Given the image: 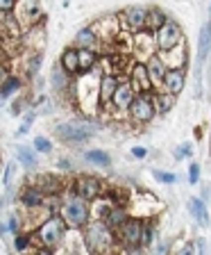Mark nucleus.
Segmentation results:
<instances>
[{
	"mask_svg": "<svg viewBox=\"0 0 211 255\" xmlns=\"http://www.w3.org/2000/svg\"><path fill=\"white\" fill-rule=\"evenodd\" d=\"M82 239H84V246L91 255H114V249L121 246L116 233L100 219H95L86 226Z\"/></svg>",
	"mask_w": 211,
	"mask_h": 255,
	"instance_id": "f257e3e1",
	"label": "nucleus"
},
{
	"mask_svg": "<svg viewBox=\"0 0 211 255\" xmlns=\"http://www.w3.org/2000/svg\"><path fill=\"white\" fill-rule=\"evenodd\" d=\"M59 214H62V219L66 221V226L73 230H84L91 223L89 201L79 198L77 194H70V196L64 198L62 205H59Z\"/></svg>",
	"mask_w": 211,
	"mask_h": 255,
	"instance_id": "f03ea898",
	"label": "nucleus"
},
{
	"mask_svg": "<svg viewBox=\"0 0 211 255\" xmlns=\"http://www.w3.org/2000/svg\"><path fill=\"white\" fill-rule=\"evenodd\" d=\"M66 233H69V226L62 219V214H50L46 221H41L37 226L34 237H37L39 246L53 251V249H59L66 242Z\"/></svg>",
	"mask_w": 211,
	"mask_h": 255,
	"instance_id": "7ed1b4c3",
	"label": "nucleus"
},
{
	"mask_svg": "<svg viewBox=\"0 0 211 255\" xmlns=\"http://www.w3.org/2000/svg\"><path fill=\"white\" fill-rule=\"evenodd\" d=\"M154 46L159 53H170L175 48L182 46V27L175 21H168L164 27L154 32Z\"/></svg>",
	"mask_w": 211,
	"mask_h": 255,
	"instance_id": "20e7f679",
	"label": "nucleus"
},
{
	"mask_svg": "<svg viewBox=\"0 0 211 255\" xmlns=\"http://www.w3.org/2000/svg\"><path fill=\"white\" fill-rule=\"evenodd\" d=\"M148 11L150 9H145V7H141V5L125 7V9L118 14V21H121V25L125 27L127 32L139 34V32L148 30Z\"/></svg>",
	"mask_w": 211,
	"mask_h": 255,
	"instance_id": "39448f33",
	"label": "nucleus"
},
{
	"mask_svg": "<svg viewBox=\"0 0 211 255\" xmlns=\"http://www.w3.org/2000/svg\"><path fill=\"white\" fill-rule=\"evenodd\" d=\"M157 114L159 112H157V105H154L152 94H139L137 98H134L132 107H130V119H132L134 123H141V126L150 123Z\"/></svg>",
	"mask_w": 211,
	"mask_h": 255,
	"instance_id": "423d86ee",
	"label": "nucleus"
},
{
	"mask_svg": "<svg viewBox=\"0 0 211 255\" xmlns=\"http://www.w3.org/2000/svg\"><path fill=\"white\" fill-rule=\"evenodd\" d=\"M55 137L62 143H84L93 137V130L86 126H77V123H59L55 128Z\"/></svg>",
	"mask_w": 211,
	"mask_h": 255,
	"instance_id": "0eeeda50",
	"label": "nucleus"
},
{
	"mask_svg": "<svg viewBox=\"0 0 211 255\" xmlns=\"http://www.w3.org/2000/svg\"><path fill=\"white\" fill-rule=\"evenodd\" d=\"M143 228H145V223H143L141 219H127L121 228L116 230V237H118V242H121L123 249H130V246H141Z\"/></svg>",
	"mask_w": 211,
	"mask_h": 255,
	"instance_id": "6e6552de",
	"label": "nucleus"
},
{
	"mask_svg": "<svg viewBox=\"0 0 211 255\" xmlns=\"http://www.w3.org/2000/svg\"><path fill=\"white\" fill-rule=\"evenodd\" d=\"M73 194H77L84 201H98L102 196V180L93 175H82L73 182Z\"/></svg>",
	"mask_w": 211,
	"mask_h": 255,
	"instance_id": "1a4fd4ad",
	"label": "nucleus"
},
{
	"mask_svg": "<svg viewBox=\"0 0 211 255\" xmlns=\"http://www.w3.org/2000/svg\"><path fill=\"white\" fill-rule=\"evenodd\" d=\"M130 82L137 89V94H154V82L150 78L148 64L145 62H134L132 71H130Z\"/></svg>",
	"mask_w": 211,
	"mask_h": 255,
	"instance_id": "9d476101",
	"label": "nucleus"
},
{
	"mask_svg": "<svg viewBox=\"0 0 211 255\" xmlns=\"http://www.w3.org/2000/svg\"><path fill=\"white\" fill-rule=\"evenodd\" d=\"M46 201H48V196L43 194L41 187H37V185H25L18 191V203L25 210H41L46 205Z\"/></svg>",
	"mask_w": 211,
	"mask_h": 255,
	"instance_id": "9b49d317",
	"label": "nucleus"
},
{
	"mask_svg": "<svg viewBox=\"0 0 211 255\" xmlns=\"http://www.w3.org/2000/svg\"><path fill=\"white\" fill-rule=\"evenodd\" d=\"M137 89L132 87V82L130 80H123L121 85H118V89H116V94H114V103L111 105L116 107V110H121V112H130V107H132V103H134V98H137Z\"/></svg>",
	"mask_w": 211,
	"mask_h": 255,
	"instance_id": "f8f14e48",
	"label": "nucleus"
},
{
	"mask_svg": "<svg viewBox=\"0 0 211 255\" xmlns=\"http://www.w3.org/2000/svg\"><path fill=\"white\" fill-rule=\"evenodd\" d=\"M161 85H164V91H168L173 96H180L186 85V69H168Z\"/></svg>",
	"mask_w": 211,
	"mask_h": 255,
	"instance_id": "ddd939ff",
	"label": "nucleus"
},
{
	"mask_svg": "<svg viewBox=\"0 0 211 255\" xmlns=\"http://www.w3.org/2000/svg\"><path fill=\"white\" fill-rule=\"evenodd\" d=\"M121 80H118L116 73H105L100 80V87H98V94H100V105H107V103H114V94H116Z\"/></svg>",
	"mask_w": 211,
	"mask_h": 255,
	"instance_id": "4468645a",
	"label": "nucleus"
},
{
	"mask_svg": "<svg viewBox=\"0 0 211 255\" xmlns=\"http://www.w3.org/2000/svg\"><path fill=\"white\" fill-rule=\"evenodd\" d=\"M59 66H62L70 78H79L82 71H79V53L77 48H66L62 53V59H59Z\"/></svg>",
	"mask_w": 211,
	"mask_h": 255,
	"instance_id": "2eb2a0df",
	"label": "nucleus"
},
{
	"mask_svg": "<svg viewBox=\"0 0 211 255\" xmlns=\"http://www.w3.org/2000/svg\"><path fill=\"white\" fill-rule=\"evenodd\" d=\"M37 187H41L46 196H59L64 189V180L53 173H41L37 178Z\"/></svg>",
	"mask_w": 211,
	"mask_h": 255,
	"instance_id": "dca6fc26",
	"label": "nucleus"
},
{
	"mask_svg": "<svg viewBox=\"0 0 211 255\" xmlns=\"http://www.w3.org/2000/svg\"><path fill=\"white\" fill-rule=\"evenodd\" d=\"M73 43H75V48H89V50H95V46L100 43V34L95 32V27H82V30H77Z\"/></svg>",
	"mask_w": 211,
	"mask_h": 255,
	"instance_id": "f3484780",
	"label": "nucleus"
},
{
	"mask_svg": "<svg viewBox=\"0 0 211 255\" xmlns=\"http://www.w3.org/2000/svg\"><path fill=\"white\" fill-rule=\"evenodd\" d=\"M145 64H148V71H150L152 82H164L166 73H168V66H166L164 57H161V55H150V57L145 59Z\"/></svg>",
	"mask_w": 211,
	"mask_h": 255,
	"instance_id": "a211bd4d",
	"label": "nucleus"
},
{
	"mask_svg": "<svg viewBox=\"0 0 211 255\" xmlns=\"http://www.w3.org/2000/svg\"><path fill=\"white\" fill-rule=\"evenodd\" d=\"M127 219H130V217H127V210H125V207H121V205H111V210L105 214V219H102V221H105L107 226H109V228L114 230V233H116V230L121 228V226L127 221Z\"/></svg>",
	"mask_w": 211,
	"mask_h": 255,
	"instance_id": "6ab92c4d",
	"label": "nucleus"
},
{
	"mask_svg": "<svg viewBox=\"0 0 211 255\" xmlns=\"http://www.w3.org/2000/svg\"><path fill=\"white\" fill-rule=\"evenodd\" d=\"M209 50H211V21L207 25H202V30H200V41H198V64L200 66L205 64Z\"/></svg>",
	"mask_w": 211,
	"mask_h": 255,
	"instance_id": "aec40b11",
	"label": "nucleus"
},
{
	"mask_svg": "<svg viewBox=\"0 0 211 255\" xmlns=\"http://www.w3.org/2000/svg\"><path fill=\"white\" fill-rule=\"evenodd\" d=\"M189 212L193 214V219H196L200 226H209V210H207L205 201H200V198H191L189 201Z\"/></svg>",
	"mask_w": 211,
	"mask_h": 255,
	"instance_id": "412c9836",
	"label": "nucleus"
},
{
	"mask_svg": "<svg viewBox=\"0 0 211 255\" xmlns=\"http://www.w3.org/2000/svg\"><path fill=\"white\" fill-rule=\"evenodd\" d=\"M14 155L27 169H34V166H37V150H34V146H16Z\"/></svg>",
	"mask_w": 211,
	"mask_h": 255,
	"instance_id": "4be33fe9",
	"label": "nucleus"
},
{
	"mask_svg": "<svg viewBox=\"0 0 211 255\" xmlns=\"http://www.w3.org/2000/svg\"><path fill=\"white\" fill-rule=\"evenodd\" d=\"M50 85L55 91H69L70 89V75L62 69V66H55L53 75H50Z\"/></svg>",
	"mask_w": 211,
	"mask_h": 255,
	"instance_id": "5701e85b",
	"label": "nucleus"
},
{
	"mask_svg": "<svg viewBox=\"0 0 211 255\" xmlns=\"http://www.w3.org/2000/svg\"><path fill=\"white\" fill-rule=\"evenodd\" d=\"M77 53H79V71H82V75H86L98 64V55H95V50H89V48H77Z\"/></svg>",
	"mask_w": 211,
	"mask_h": 255,
	"instance_id": "b1692460",
	"label": "nucleus"
},
{
	"mask_svg": "<svg viewBox=\"0 0 211 255\" xmlns=\"http://www.w3.org/2000/svg\"><path fill=\"white\" fill-rule=\"evenodd\" d=\"M152 96H154V105H157L159 114H168L175 107V96L168 94V91H154Z\"/></svg>",
	"mask_w": 211,
	"mask_h": 255,
	"instance_id": "393cba45",
	"label": "nucleus"
},
{
	"mask_svg": "<svg viewBox=\"0 0 211 255\" xmlns=\"http://www.w3.org/2000/svg\"><path fill=\"white\" fill-rule=\"evenodd\" d=\"M168 21H170V18L161 9H159V7H150V11H148V30L152 32V34L159 30V27H164Z\"/></svg>",
	"mask_w": 211,
	"mask_h": 255,
	"instance_id": "a878e982",
	"label": "nucleus"
},
{
	"mask_svg": "<svg viewBox=\"0 0 211 255\" xmlns=\"http://www.w3.org/2000/svg\"><path fill=\"white\" fill-rule=\"evenodd\" d=\"M21 87H23L21 78H16V75H7V78L2 80V87H0V96H2V101L11 98L16 91L21 89Z\"/></svg>",
	"mask_w": 211,
	"mask_h": 255,
	"instance_id": "bb28decb",
	"label": "nucleus"
},
{
	"mask_svg": "<svg viewBox=\"0 0 211 255\" xmlns=\"http://www.w3.org/2000/svg\"><path fill=\"white\" fill-rule=\"evenodd\" d=\"M84 159L89 164H95V166H109L111 164L109 153H105V150H86Z\"/></svg>",
	"mask_w": 211,
	"mask_h": 255,
	"instance_id": "cd10ccee",
	"label": "nucleus"
},
{
	"mask_svg": "<svg viewBox=\"0 0 211 255\" xmlns=\"http://www.w3.org/2000/svg\"><path fill=\"white\" fill-rule=\"evenodd\" d=\"M41 62H43V55L41 53H34L27 62V78H37L39 69H41Z\"/></svg>",
	"mask_w": 211,
	"mask_h": 255,
	"instance_id": "c85d7f7f",
	"label": "nucleus"
},
{
	"mask_svg": "<svg viewBox=\"0 0 211 255\" xmlns=\"http://www.w3.org/2000/svg\"><path fill=\"white\" fill-rule=\"evenodd\" d=\"M32 146H34V150L37 153H43V155H48V153H53V143H50V139L48 137H34V141H32Z\"/></svg>",
	"mask_w": 211,
	"mask_h": 255,
	"instance_id": "c756f323",
	"label": "nucleus"
},
{
	"mask_svg": "<svg viewBox=\"0 0 211 255\" xmlns=\"http://www.w3.org/2000/svg\"><path fill=\"white\" fill-rule=\"evenodd\" d=\"M30 244H32V237H30L27 233H18V235H14V249L18 251V253L27 251V249H30Z\"/></svg>",
	"mask_w": 211,
	"mask_h": 255,
	"instance_id": "7c9ffc66",
	"label": "nucleus"
},
{
	"mask_svg": "<svg viewBox=\"0 0 211 255\" xmlns=\"http://www.w3.org/2000/svg\"><path fill=\"white\" fill-rule=\"evenodd\" d=\"M152 178H154L157 182H161V185H173V182H177V175L170 173V171H159V169H154V171H152Z\"/></svg>",
	"mask_w": 211,
	"mask_h": 255,
	"instance_id": "2f4dec72",
	"label": "nucleus"
},
{
	"mask_svg": "<svg viewBox=\"0 0 211 255\" xmlns=\"http://www.w3.org/2000/svg\"><path fill=\"white\" fill-rule=\"evenodd\" d=\"M154 244V228L150 223H145V228H143V237H141V246L143 249H148V246Z\"/></svg>",
	"mask_w": 211,
	"mask_h": 255,
	"instance_id": "473e14b6",
	"label": "nucleus"
},
{
	"mask_svg": "<svg viewBox=\"0 0 211 255\" xmlns=\"http://www.w3.org/2000/svg\"><path fill=\"white\" fill-rule=\"evenodd\" d=\"M189 182L191 185H198V182H200V164H196V162L189 164Z\"/></svg>",
	"mask_w": 211,
	"mask_h": 255,
	"instance_id": "72a5a7b5",
	"label": "nucleus"
},
{
	"mask_svg": "<svg viewBox=\"0 0 211 255\" xmlns=\"http://www.w3.org/2000/svg\"><path fill=\"white\" fill-rule=\"evenodd\" d=\"M168 251H170V242H159V244L150 251V255H168Z\"/></svg>",
	"mask_w": 211,
	"mask_h": 255,
	"instance_id": "f704fd0d",
	"label": "nucleus"
},
{
	"mask_svg": "<svg viewBox=\"0 0 211 255\" xmlns=\"http://www.w3.org/2000/svg\"><path fill=\"white\" fill-rule=\"evenodd\" d=\"M191 153H193V148H191V143H180V148L175 150V157L182 159V157H189Z\"/></svg>",
	"mask_w": 211,
	"mask_h": 255,
	"instance_id": "c9c22d12",
	"label": "nucleus"
},
{
	"mask_svg": "<svg viewBox=\"0 0 211 255\" xmlns=\"http://www.w3.org/2000/svg\"><path fill=\"white\" fill-rule=\"evenodd\" d=\"M16 2H18V0H0V11H2V14H11V11L16 9Z\"/></svg>",
	"mask_w": 211,
	"mask_h": 255,
	"instance_id": "e433bc0d",
	"label": "nucleus"
},
{
	"mask_svg": "<svg viewBox=\"0 0 211 255\" xmlns=\"http://www.w3.org/2000/svg\"><path fill=\"white\" fill-rule=\"evenodd\" d=\"M175 255H196V244H193V242H186V244L180 246V251Z\"/></svg>",
	"mask_w": 211,
	"mask_h": 255,
	"instance_id": "4c0bfd02",
	"label": "nucleus"
},
{
	"mask_svg": "<svg viewBox=\"0 0 211 255\" xmlns=\"http://www.w3.org/2000/svg\"><path fill=\"white\" fill-rule=\"evenodd\" d=\"M32 121H34V114H27L25 121H23V123H21V128H18V134H25L27 130H30V123H32Z\"/></svg>",
	"mask_w": 211,
	"mask_h": 255,
	"instance_id": "58836bf2",
	"label": "nucleus"
},
{
	"mask_svg": "<svg viewBox=\"0 0 211 255\" xmlns=\"http://www.w3.org/2000/svg\"><path fill=\"white\" fill-rule=\"evenodd\" d=\"M7 230H9L11 235H18V233H21V230H18V219L9 217V221H7Z\"/></svg>",
	"mask_w": 211,
	"mask_h": 255,
	"instance_id": "ea45409f",
	"label": "nucleus"
},
{
	"mask_svg": "<svg viewBox=\"0 0 211 255\" xmlns=\"http://www.w3.org/2000/svg\"><path fill=\"white\" fill-rule=\"evenodd\" d=\"M123 255H145V251H143V246H130V249H125Z\"/></svg>",
	"mask_w": 211,
	"mask_h": 255,
	"instance_id": "a19ab883",
	"label": "nucleus"
},
{
	"mask_svg": "<svg viewBox=\"0 0 211 255\" xmlns=\"http://www.w3.org/2000/svg\"><path fill=\"white\" fill-rule=\"evenodd\" d=\"M11 171H14V164H7V169H5V175H2V182H5V187H7V185H9Z\"/></svg>",
	"mask_w": 211,
	"mask_h": 255,
	"instance_id": "79ce46f5",
	"label": "nucleus"
},
{
	"mask_svg": "<svg viewBox=\"0 0 211 255\" xmlns=\"http://www.w3.org/2000/svg\"><path fill=\"white\" fill-rule=\"evenodd\" d=\"M132 155H134V157H145V155H148V150L141 148V146H137V148H132Z\"/></svg>",
	"mask_w": 211,
	"mask_h": 255,
	"instance_id": "37998d69",
	"label": "nucleus"
},
{
	"mask_svg": "<svg viewBox=\"0 0 211 255\" xmlns=\"http://www.w3.org/2000/svg\"><path fill=\"white\" fill-rule=\"evenodd\" d=\"M196 246H198V255H207V251H205V239H198Z\"/></svg>",
	"mask_w": 211,
	"mask_h": 255,
	"instance_id": "c03bdc74",
	"label": "nucleus"
},
{
	"mask_svg": "<svg viewBox=\"0 0 211 255\" xmlns=\"http://www.w3.org/2000/svg\"><path fill=\"white\" fill-rule=\"evenodd\" d=\"M57 166L59 169H70V162L69 159H57Z\"/></svg>",
	"mask_w": 211,
	"mask_h": 255,
	"instance_id": "a18cd8bd",
	"label": "nucleus"
},
{
	"mask_svg": "<svg viewBox=\"0 0 211 255\" xmlns=\"http://www.w3.org/2000/svg\"><path fill=\"white\" fill-rule=\"evenodd\" d=\"M34 255H53V253H50V251H48V249H39Z\"/></svg>",
	"mask_w": 211,
	"mask_h": 255,
	"instance_id": "49530a36",
	"label": "nucleus"
},
{
	"mask_svg": "<svg viewBox=\"0 0 211 255\" xmlns=\"http://www.w3.org/2000/svg\"><path fill=\"white\" fill-rule=\"evenodd\" d=\"M209 21H211V18H209Z\"/></svg>",
	"mask_w": 211,
	"mask_h": 255,
	"instance_id": "de8ad7c7",
	"label": "nucleus"
}]
</instances>
